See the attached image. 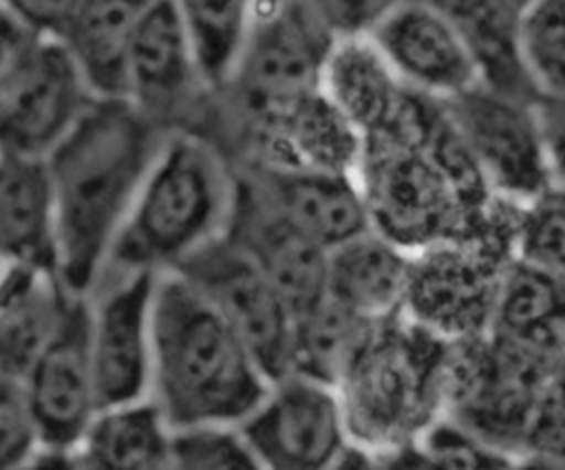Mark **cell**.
<instances>
[{
    "instance_id": "6da1fadb",
    "label": "cell",
    "mask_w": 565,
    "mask_h": 470,
    "mask_svg": "<svg viewBox=\"0 0 565 470\" xmlns=\"http://www.w3.org/2000/svg\"><path fill=\"white\" fill-rule=\"evenodd\" d=\"M157 121L128 99H93L44 157L57 227V280L86 296L161 146Z\"/></svg>"
},
{
    "instance_id": "7a4b0ae2",
    "label": "cell",
    "mask_w": 565,
    "mask_h": 470,
    "mask_svg": "<svg viewBox=\"0 0 565 470\" xmlns=\"http://www.w3.org/2000/svg\"><path fill=\"white\" fill-rule=\"evenodd\" d=\"M150 335L148 397L172 432L236 428L271 384L225 318L179 271L154 276Z\"/></svg>"
},
{
    "instance_id": "3957f363",
    "label": "cell",
    "mask_w": 565,
    "mask_h": 470,
    "mask_svg": "<svg viewBox=\"0 0 565 470\" xmlns=\"http://www.w3.org/2000/svg\"><path fill=\"white\" fill-rule=\"evenodd\" d=\"M433 97L413 93L397 121L362 137L355 179L371 229L415 254L430 245L508 227L514 205L470 194L426 137Z\"/></svg>"
},
{
    "instance_id": "277c9868",
    "label": "cell",
    "mask_w": 565,
    "mask_h": 470,
    "mask_svg": "<svg viewBox=\"0 0 565 470\" xmlns=\"http://www.w3.org/2000/svg\"><path fill=\"white\" fill-rule=\"evenodd\" d=\"M236 181L218 152L201 137L177 132L161 141L128 216L113 243L108 265L124 274H161L225 236Z\"/></svg>"
},
{
    "instance_id": "5b68a950",
    "label": "cell",
    "mask_w": 565,
    "mask_h": 470,
    "mask_svg": "<svg viewBox=\"0 0 565 470\" xmlns=\"http://www.w3.org/2000/svg\"><path fill=\"white\" fill-rule=\"evenodd\" d=\"M448 346L404 313L373 327L335 386L353 446L373 455L411 446L444 417Z\"/></svg>"
},
{
    "instance_id": "8992f818",
    "label": "cell",
    "mask_w": 565,
    "mask_h": 470,
    "mask_svg": "<svg viewBox=\"0 0 565 470\" xmlns=\"http://www.w3.org/2000/svg\"><path fill=\"white\" fill-rule=\"evenodd\" d=\"M556 362L492 333L450 342L444 417L516 457L523 452L527 426Z\"/></svg>"
},
{
    "instance_id": "52a82bcc",
    "label": "cell",
    "mask_w": 565,
    "mask_h": 470,
    "mask_svg": "<svg viewBox=\"0 0 565 470\" xmlns=\"http://www.w3.org/2000/svg\"><path fill=\"white\" fill-rule=\"evenodd\" d=\"M512 225L415 252L402 313L446 342L486 335L501 274L514 256Z\"/></svg>"
},
{
    "instance_id": "ba28073f",
    "label": "cell",
    "mask_w": 565,
    "mask_h": 470,
    "mask_svg": "<svg viewBox=\"0 0 565 470\" xmlns=\"http://www.w3.org/2000/svg\"><path fill=\"white\" fill-rule=\"evenodd\" d=\"M539 102L486 84L444 102L483 185L508 205L519 207L547 192Z\"/></svg>"
},
{
    "instance_id": "9c48e42d",
    "label": "cell",
    "mask_w": 565,
    "mask_h": 470,
    "mask_svg": "<svg viewBox=\"0 0 565 470\" xmlns=\"http://www.w3.org/2000/svg\"><path fill=\"white\" fill-rule=\"evenodd\" d=\"M225 318L269 382L289 375L296 316L271 280L227 234L177 269Z\"/></svg>"
},
{
    "instance_id": "30bf717a",
    "label": "cell",
    "mask_w": 565,
    "mask_h": 470,
    "mask_svg": "<svg viewBox=\"0 0 565 470\" xmlns=\"http://www.w3.org/2000/svg\"><path fill=\"white\" fill-rule=\"evenodd\" d=\"M263 470H331L353 446L338 388L289 373L236 426Z\"/></svg>"
},
{
    "instance_id": "8fae6325",
    "label": "cell",
    "mask_w": 565,
    "mask_h": 470,
    "mask_svg": "<svg viewBox=\"0 0 565 470\" xmlns=\"http://www.w3.org/2000/svg\"><path fill=\"white\" fill-rule=\"evenodd\" d=\"M335 38L307 0H254L252 20L230 82L249 108L313 90Z\"/></svg>"
},
{
    "instance_id": "7c38bea8",
    "label": "cell",
    "mask_w": 565,
    "mask_h": 470,
    "mask_svg": "<svg viewBox=\"0 0 565 470\" xmlns=\"http://www.w3.org/2000/svg\"><path fill=\"white\" fill-rule=\"evenodd\" d=\"M93 99L66 46L40 35L0 97V152L46 157Z\"/></svg>"
},
{
    "instance_id": "4fadbf2b",
    "label": "cell",
    "mask_w": 565,
    "mask_h": 470,
    "mask_svg": "<svg viewBox=\"0 0 565 470\" xmlns=\"http://www.w3.org/2000/svg\"><path fill=\"white\" fill-rule=\"evenodd\" d=\"M88 327L90 305L86 296H71L53 338L24 375L42 448L73 450L99 410L88 355Z\"/></svg>"
},
{
    "instance_id": "5bb4252c",
    "label": "cell",
    "mask_w": 565,
    "mask_h": 470,
    "mask_svg": "<svg viewBox=\"0 0 565 470\" xmlns=\"http://www.w3.org/2000/svg\"><path fill=\"white\" fill-rule=\"evenodd\" d=\"M154 276L150 271L124 274L90 305L88 355L99 408L146 399L150 393Z\"/></svg>"
},
{
    "instance_id": "9a60e30c",
    "label": "cell",
    "mask_w": 565,
    "mask_h": 470,
    "mask_svg": "<svg viewBox=\"0 0 565 470\" xmlns=\"http://www.w3.org/2000/svg\"><path fill=\"white\" fill-rule=\"evenodd\" d=\"M227 236L249 254L296 318L327 296L329 252L298 229L256 181L236 183Z\"/></svg>"
},
{
    "instance_id": "2e32d148",
    "label": "cell",
    "mask_w": 565,
    "mask_h": 470,
    "mask_svg": "<svg viewBox=\"0 0 565 470\" xmlns=\"http://www.w3.org/2000/svg\"><path fill=\"white\" fill-rule=\"evenodd\" d=\"M369 38L413 93L446 102L479 84L452 22L428 0H402Z\"/></svg>"
},
{
    "instance_id": "e0dca14e",
    "label": "cell",
    "mask_w": 565,
    "mask_h": 470,
    "mask_svg": "<svg viewBox=\"0 0 565 470\" xmlns=\"http://www.w3.org/2000/svg\"><path fill=\"white\" fill-rule=\"evenodd\" d=\"M252 110L263 165L355 172L362 135L320 88L280 97Z\"/></svg>"
},
{
    "instance_id": "ac0fdd59",
    "label": "cell",
    "mask_w": 565,
    "mask_h": 470,
    "mask_svg": "<svg viewBox=\"0 0 565 470\" xmlns=\"http://www.w3.org/2000/svg\"><path fill=\"white\" fill-rule=\"evenodd\" d=\"M199 77L196 60L172 0H152L143 11L126 57V99L157 121L170 113Z\"/></svg>"
},
{
    "instance_id": "d6986e66",
    "label": "cell",
    "mask_w": 565,
    "mask_h": 470,
    "mask_svg": "<svg viewBox=\"0 0 565 470\" xmlns=\"http://www.w3.org/2000/svg\"><path fill=\"white\" fill-rule=\"evenodd\" d=\"M256 183L298 229L327 252L371 229L353 172L263 165Z\"/></svg>"
},
{
    "instance_id": "ffe728a7",
    "label": "cell",
    "mask_w": 565,
    "mask_h": 470,
    "mask_svg": "<svg viewBox=\"0 0 565 470\" xmlns=\"http://www.w3.org/2000/svg\"><path fill=\"white\" fill-rule=\"evenodd\" d=\"M0 263L57 276V227L44 157L0 152Z\"/></svg>"
},
{
    "instance_id": "44dd1931",
    "label": "cell",
    "mask_w": 565,
    "mask_h": 470,
    "mask_svg": "<svg viewBox=\"0 0 565 470\" xmlns=\"http://www.w3.org/2000/svg\"><path fill=\"white\" fill-rule=\"evenodd\" d=\"M318 88L362 137L393 126L411 95L369 35L335 38Z\"/></svg>"
},
{
    "instance_id": "7402d4cb",
    "label": "cell",
    "mask_w": 565,
    "mask_h": 470,
    "mask_svg": "<svg viewBox=\"0 0 565 470\" xmlns=\"http://www.w3.org/2000/svg\"><path fill=\"white\" fill-rule=\"evenodd\" d=\"M411 260V252L366 229L329 252L327 296L369 322L393 318L404 307Z\"/></svg>"
},
{
    "instance_id": "603a6c76",
    "label": "cell",
    "mask_w": 565,
    "mask_h": 470,
    "mask_svg": "<svg viewBox=\"0 0 565 470\" xmlns=\"http://www.w3.org/2000/svg\"><path fill=\"white\" fill-rule=\"evenodd\" d=\"M488 333L547 360L565 355V280L525 260L505 265Z\"/></svg>"
},
{
    "instance_id": "cb8c5ba5",
    "label": "cell",
    "mask_w": 565,
    "mask_h": 470,
    "mask_svg": "<svg viewBox=\"0 0 565 470\" xmlns=\"http://www.w3.org/2000/svg\"><path fill=\"white\" fill-rule=\"evenodd\" d=\"M152 0H77L57 38L90 95L126 99V57L135 29Z\"/></svg>"
},
{
    "instance_id": "d4e9b609",
    "label": "cell",
    "mask_w": 565,
    "mask_h": 470,
    "mask_svg": "<svg viewBox=\"0 0 565 470\" xmlns=\"http://www.w3.org/2000/svg\"><path fill=\"white\" fill-rule=\"evenodd\" d=\"M68 293L57 276L4 267L0 274V373L24 380L53 338Z\"/></svg>"
},
{
    "instance_id": "484cf974",
    "label": "cell",
    "mask_w": 565,
    "mask_h": 470,
    "mask_svg": "<svg viewBox=\"0 0 565 470\" xmlns=\"http://www.w3.org/2000/svg\"><path fill=\"white\" fill-rule=\"evenodd\" d=\"M459 33L479 84L490 88L541 99L534 90L521 55L519 11L505 0H428Z\"/></svg>"
},
{
    "instance_id": "4316f807",
    "label": "cell",
    "mask_w": 565,
    "mask_h": 470,
    "mask_svg": "<svg viewBox=\"0 0 565 470\" xmlns=\"http://www.w3.org/2000/svg\"><path fill=\"white\" fill-rule=\"evenodd\" d=\"M172 430L150 397L99 408L73 455L82 470H170Z\"/></svg>"
},
{
    "instance_id": "83f0119b",
    "label": "cell",
    "mask_w": 565,
    "mask_h": 470,
    "mask_svg": "<svg viewBox=\"0 0 565 470\" xmlns=\"http://www.w3.org/2000/svg\"><path fill=\"white\" fill-rule=\"evenodd\" d=\"M375 324L324 296L296 318L289 373L335 388Z\"/></svg>"
},
{
    "instance_id": "f1b7e54d",
    "label": "cell",
    "mask_w": 565,
    "mask_h": 470,
    "mask_svg": "<svg viewBox=\"0 0 565 470\" xmlns=\"http://www.w3.org/2000/svg\"><path fill=\"white\" fill-rule=\"evenodd\" d=\"M205 86L230 84L252 20L254 0H172Z\"/></svg>"
},
{
    "instance_id": "f546056e",
    "label": "cell",
    "mask_w": 565,
    "mask_h": 470,
    "mask_svg": "<svg viewBox=\"0 0 565 470\" xmlns=\"http://www.w3.org/2000/svg\"><path fill=\"white\" fill-rule=\"evenodd\" d=\"M521 55L541 99L565 102V0H534L519 15Z\"/></svg>"
},
{
    "instance_id": "4dcf8cb0",
    "label": "cell",
    "mask_w": 565,
    "mask_h": 470,
    "mask_svg": "<svg viewBox=\"0 0 565 470\" xmlns=\"http://www.w3.org/2000/svg\"><path fill=\"white\" fill-rule=\"evenodd\" d=\"M512 254L565 280V199L545 192L516 207Z\"/></svg>"
},
{
    "instance_id": "1f68e13d",
    "label": "cell",
    "mask_w": 565,
    "mask_h": 470,
    "mask_svg": "<svg viewBox=\"0 0 565 470\" xmlns=\"http://www.w3.org/2000/svg\"><path fill=\"white\" fill-rule=\"evenodd\" d=\"M170 470H263L238 428L210 426L172 432Z\"/></svg>"
},
{
    "instance_id": "d6a6232c",
    "label": "cell",
    "mask_w": 565,
    "mask_h": 470,
    "mask_svg": "<svg viewBox=\"0 0 565 470\" xmlns=\"http://www.w3.org/2000/svg\"><path fill=\"white\" fill-rule=\"evenodd\" d=\"M437 470H508L510 455L441 417L417 441Z\"/></svg>"
},
{
    "instance_id": "836d02e7",
    "label": "cell",
    "mask_w": 565,
    "mask_h": 470,
    "mask_svg": "<svg viewBox=\"0 0 565 470\" xmlns=\"http://www.w3.org/2000/svg\"><path fill=\"white\" fill-rule=\"evenodd\" d=\"M42 448L24 380L0 373V470H15Z\"/></svg>"
},
{
    "instance_id": "e575fe53",
    "label": "cell",
    "mask_w": 565,
    "mask_h": 470,
    "mask_svg": "<svg viewBox=\"0 0 565 470\" xmlns=\"http://www.w3.org/2000/svg\"><path fill=\"white\" fill-rule=\"evenodd\" d=\"M523 452L565 459V355L556 362L552 380L532 415Z\"/></svg>"
},
{
    "instance_id": "d590c367",
    "label": "cell",
    "mask_w": 565,
    "mask_h": 470,
    "mask_svg": "<svg viewBox=\"0 0 565 470\" xmlns=\"http://www.w3.org/2000/svg\"><path fill=\"white\" fill-rule=\"evenodd\" d=\"M402 0H307L333 38L371 35Z\"/></svg>"
},
{
    "instance_id": "8d00e7d4",
    "label": "cell",
    "mask_w": 565,
    "mask_h": 470,
    "mask_svg": "<svg viewBox=\"0 0 565 470\" xmlns=\"http://www.w3.org/2000/svg\"><path fill=\"white\" fill-rule=\"evenodd\" d=\"M539 106L545 132L547 192L565 199V102L541 99Z\"/></svg>"
},
{
    "instance_id": "74e56055",
    "label": "cell",
    "mask_w": 565,
    "mask_h": 470,
    "mask_svg": "<svg viewBox=\"0 0 565 470\" xmlns=\"http://www.w3.org/2000/svg\"><path fill=\"white\" fill-rule=\"evenodd\" d=\"M40 33L31 31L4 4H0V97L22 66L24 57L38 42Z\"/></svg>"
},
{
    "instance_id": "f35d334b",
    "label": "cell",
    "mask_w": 565,
    "mask_h": 470,
    "mask_svg": "<svg viewBox=\"0 0 565 470\" xmlns=\"http://www.w3.org/2000/svg\"><path fill=\"white\" fill-rule=\"evenodd\" d=\"M2 4L31 31L60 38L77 0H2Z\"/></svg>"
},
{
    "instance_id": "ab89813d",
    "label": "cell",
    "mask_w": 565,
    "mask_h": 470,
    "mask_svg": "<svg viewBox=\"0 0 565 470\" xmlns=\"http://www.w3.org/2000/svg\"><path fill=\"white\" fill-rule=\"evenodd\" d=\"M375 457L380 470H437L417 444L402 446Z\"/></svg>"
},
{
    "instance_id": "60d3db41",
    "label": "cell",
    "mask_w": 565,
    "mask_h": 470,
    "mask_svg": "<svg viewBox=\"0 0 565 470\" xmlns=\"http://www.w3.org/2000/svg\"><path fill=\"white\" fill-rule=\"evenodd\" d=\"M15 470H82L73 450L40 448L31 459H26Z\"/></svg>"
},
{
    "instance_id": "b9f144b4",
    "label": "cell",
    "mask_w": 565,
    "mask_h": 470,
    "mask_svg": "<svg viewBox=\"0 0 565 470\" xmlns=\"http://www.w3.org/2000/svg\"><path fill=\"white\" fill-rule=\"evenodd\" d=\"M508 470H565V459L541 452H521L510 459Z\"/></svg>"
},
{
    "instance_id": "7bdbcfd3",
    "label": "cell",
    "mask_w": 565,
    "mask_h": 470,
    "mask_svg": "<svg viewBox=\"0 0 565 470\" xmlns=\"http://www.w3.org/2000/svg\"><path fill=\"white\" fill-rule=\"evenodd\" d=\"M331 470H380L377 457L364 448L351 446Z\"/></svg>"
},
{
    "instance_id": "ee69618b",
    "label": "cell",
    "mask_w": 565,
    "mask_h": 470,
    "mask_svg": "<svg viewBox=\"0 0 565 470\" xmlns=\"http://www.w3.org/2000/svg\"><path fill=\"white\" fill-rule=\"evenodd\" d=\"M510 7H514L519 13L530 4V2H534V0H505Z\"/></svg>"
},
{
    "instance_id": "f6af8a7d",
    "label": "cell",
    "mask_w": 565,
    "mask_h": 470,
    "mask_svg": "<svg viewBox=\"0 0 565 470\" xmlns=\"http://www.w3.org/2000/svg\"><path fill=\"white\" fill-rule=\"evenodd\" d=\"M2 269H4V267H2V263H0V274H2Z\"/></svg>"
},
{
    "instance_id": "bcb514c9",
    "label": "cell",
    "mask_w": 565,
    "mask_h": 470,
    "mask_svg": "<svg viewBox=\"0 0 565 470\" xmlns=\"http://www.w3.org/2000/svg\"><path fill=\"white\" fill-rule=\"evenodd\" d=\"M0 4H2V0H0Z\"/></svg>"
}]
</instances>
